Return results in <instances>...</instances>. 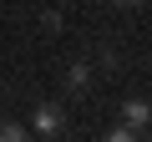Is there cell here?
I'll use <instances>...</instances> for the list:
<instances>
[{"label": "cell", "mask_w": 152, "mask_h": 142, "mask_svg": "<svg viewBox=\"0 0 152 142\" xmlns=\"http://www.w3.org/2000/svg\"><path fill=\"white\" fill-rule=\"evenodd\" d=\"M31 127H36L41 137H61L66 117H61V107H56V102H41V107H36V117H31Z\"/></svg>", "instance_id": "cell-1"}, {"label": "cell", "mask_w": 152, "mask_h": 142, "mask_svg": "<svg viewBox=\"0 0 152 142\" xmlns=\"http://www.w3.org/2000/svg\"><path fill=\"white\" fill-rule=\"evenodd\" d=\"M147 122H152V107H147V102H137V97H132V102H127V107H122V127H127V132H132V137H137V132H147Z\"/></svg>", "instance_id": "cell-2"}, {"label": "cell", "mask_w": 152, "mask_h": 142, "mask_svg": "<svg viewBox=\"0 0 152 142\" xmlns=\"http://www.w3.org/2000/svg\"><path fill=\"white\" fill-rule=\"evenodd\" d=\"M66 91H71V97H86V91H91V66H86V61H71V66H66Z\"/></svg>", "instance_id": "cell-3"}, {"label": "cell", "mask_w": 152, "mask_h": 142, "mask_svg": "<svg viewBox=\"0 0 152 142\" xmlns=\"http://www.w3.org/2000/svg\"><path fill=\"white\" fill-rule=\"evenodd\" d=\"M0 142H31V132L20 122H10V117H0Z\"/></svg>", "instance_id": "cell-4"}, {"label": "cell", "mask_w": 152, "mask_h": 142, "mask_svg": "<svg viewBox=\"0 0 152 142\" xmlns=\"http://www.w3.org/2000/svg\"><path fill=\"white\" fill-rule=\"evenodd\" d=\"M102 142H137V137H132V132H127V127H117V132H107V137H102Z\"/></svg>", "instance_id": "cell-5"}, {"label": "cell", "mask_w": 152, "mask_h": 142, "mask_svg": "<svg viewBox=\"0 0 152 142\" xmlns=\"http://www.w3.org/2000/svg\"><path fill=\"white\" fill-rule=\"evenodd\" d=\"M61 142H71V137H61Z\"/></svg>", "instance_id": "cell-6"}]
</instances>
